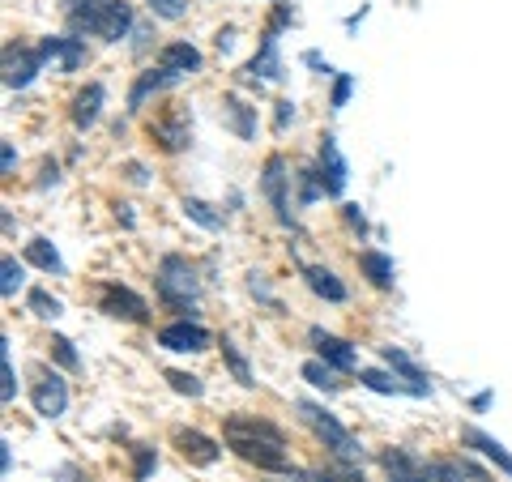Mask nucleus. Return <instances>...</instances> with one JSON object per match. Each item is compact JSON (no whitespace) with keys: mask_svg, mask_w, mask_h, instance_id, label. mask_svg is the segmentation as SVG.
<instances>
[{"mask_svg":"<svg viewBox=\"0 0 512 482\" xmlns=\"http://www.w3.org/2000/svg\"><path fill=\"white\" fill-rule=\"evenodd\" d=\"M222 440H227L231 453H239L244 461H252L256 470H291L286 461V436L282 427H274L269 419H256V414H231L222 423Z\"/></svg>","mask_w":512,"mask_h":482,"instance_id":"nucleus-1","label":"nucleus"},{"mask_svg":"<svg viewBox=\"0 0 512 482\" xmlns=\"http://www.w3.org/2000/svg\"><path fill=\"white\" fill-rule=\"evenodd\" d=\"M64 13H69L73 35H99L107 43H120L133 30V5H124V0H69Z\"/></svg>","mask_w":512,"mask_h":482,"instance_id":"nucleus-2","label":"nucleus"},{"mask_svg":"<svg viewBox=\"0 0 512 482\" xmlns=\"http://www.w3.org/2000/svg\"><path fill=\"white\" fill-rule=\"evenodd\" d=\"M154 291L163 303H171L175 312H184L188 320H197V299H201V278H197V265L180 252H167L154 269Z\"/></svg>","mask_w":512,"mask_h":482,"instance_id":"nucleus-3","label":"nucleus"},{"mask_svg":"<svg viewBox=\"0 0 512 482\" xmlns=\"http://www.w3.org/2000/svg\"><path fill=\"white\" fill-rule=\"evenodd\" d=\"M295 410H299V419L312 427V436L329 448V457L338 461V465H359L363 461V444L350 436V431L333 419V414L320 406V401H295Z\"/></svg>","mask_w":512,"mask_h":482,"instance_id":"nucleus-4","label":"nucleus"},{"mask_svg":"<svg viewBox=\"0 0 512 482\" xmlns=\"http://www.w3.org/2000/svg\"><path fill=\"white\" fill-rule=\"evenodd\" d=\"M43 69H47V60L39 43H5V86L9 90H26Z\"/></svg>","mask_w":512,"mask_h":482,"instance_id":"nucleus-5","label":"nucleus"},{"mask_svg":"<svg viewBox=\"0 0 512 482\" xmlns=\"http://www.w3.org/2000/svg\"><path fill=\"white\" fill-rule=\"evenodd\" d=\"M286 188H291V175H286V158L282 154H269L265 158V171H261V192L274 205V214L282 227H295V214H291V197H286Z\"/></svg>","mask_w":512,"mask_h":482,"instance_id":"nucleus-6","label":"nucleus"},{"mask_svg":"<svg viewBox=\"0 0 512 482\" xmlns=\"http://www.w3.org/2000/svg\"><path fill=\"white\" fill-rule=\"evenodd\" d=\"M380 465H384V474H389L393 482H440L436 478V461H423L419 453H410V448H384Z\"/></svg>","mask_w":512,"mask_h":482,"instance_id":"nucleus-7","label":"nucleus"},{"mask_svg":"<svg viewBox=\"0 0 512 482\" xmlns=\"http://www.w3.org/2000/svg\"><path fill=\"white\" fill-rule=\"evenodd\" d=\"M158 346L163 350H175V355H197V350L210 346V329L201 325V320H171V325L158 329Z\"/></svg>","mask_w":512,"mask_h":482,"instance_id":"nucleus-8","label":"nucleus"},{"mask_svg":"<svg viewBox=\"0 0 512 482\" xmlns=\"http://www.w3.org/2000/svg\"><path fill=\"white\" fill-rule=\"evenodd\" d=\"M316 158H320V184H325V197L338 201L346 192V184H350V167H346V158L338 150V137H333V133L320 137Z\"/></svg>","mask_w":512,"mask_h":482,"instance_id":"nucleus-9","label":"nucleus"},{"mask_svg":"<svg viewBox=\"0 0 512 482\" xmlns=\"http://www.w3.org/2000/svg\"><path fill=\"white\" fill-rule=\"evenodd\" d=\"M99 308L107 316H116V320H133V325H141V320L150 316L146 299H141L137 291H128V286H120V282H103L99 286Z\"/></svg>","mask_w":512,"mask_h":482,"instance_id":"nucleus-10","label":"nucleus"},{"mask_svg":"<svg viewBox=\"0 0 512 482\" xmlns=\"http://www.w3.org/2000/svg\"><path fill=\"white\" fill-rule=\"evenodd\" d=\"M43 47V60L52 64L56 73H77L82 64L90 60V47L77 39V35H52V39H39Z\"/></svg>","mask_w":512,"mask_h":482,"instance_id":"nucleus-11","label":"nucleus"},{"mask_svg":"<svg viewBox=\"0 0 512 482\" xmlns=\"http://www.w3.org/2000/svg\"><path fill=\"white\" fill-rule=\"evenodd\" d=\"M308 342L316 346V355L325 359L333 372H355L359 367V350L346 342V337H338V333H325V329H308Z\"/></svg>","mask_w":512,"mask_h":482,"instance_id":"nucleus-12","label":"nucleus"},{"mask_svg":"<svg viewBox=\"0 0 512 482\" xmlns=\"http://www.w3.org/2000/svg\"><path fill=\"white\" fill-rule=\"evenodd\" d=\"M282 77H286V69H282L278 35H269V30H265L261 47H256V56L248 60V69H244V82H256V86H265V82H282Z\"/></svg>","mask_w":512,"mask_h":482,"instance_id":"nucleus-13","label":"nucleus"},{"mask_svg":"<svg viewBox=\"0 0 512 482\" xmlns=\"http://www.w3.org/2000/svg\"><path fill=\"white\" fill-rule=\"evenodd\" d=\"M150 137H154L167 154H180V150L188 146V137H192V116H188V111H180V107L163 111V116L150 124Z\"/></svg>","mask_w":512,"mask_h":482,"instance_id":"nucleus-14","label":"nucleus"},{"mask_svg":"<svg viewBox=\"0 0 512 482\" xmlns=\"http://www.w3.org/2000/svg\"><path fill=\"white\" fill-rule=\"evenodd\" d=\"M380 359L389 363V372H393V376H397V380H402L406 389H410V397H427V393H431V380H427V372H423V367L406 355L402 346H380Z\"/></svg>","mask_w":512,"mask_h":482,"instance_id":"nucleus-15","label":"nucleus"},{"mask_svg":"<svg viewBox=\"0 0 512 482\" xmlns=\"http://www.w3.org/2000/svg\"><path fill=\"white\" fill-rule=\"evenodd\" d=\"M180 82H184V73L167 69V64H154V69L141 73L137 82H133V90H128V111H141V107H146L150 94H163V90L180 86Z\"/></svg>","mask_w":512,"mask_h":482,"instance_id":"nucleus-16","label":"nucleus"},{"mask_svg":"<svg viewBox=\"0 0 512 482\" xmlns=\"http://www.w3.org/2000/svg\"><path fill=\"white\" fill-rule=\"evenodd\" d=\"M30 401H35V410L43 414V419H60L64 406H69V384H64L56 372H47L35 380V393H30Z\"/></svg>","mask_w":512,"mask_h":482,"instance_id":"nucleus-17","label":"nucleus"},{"mask_svg":"<svg viewBox=\"0 0 512 482\" xmlns=\"http://www.w3.org/2000/svg\"><path fill=\"white\" fill-rule=\"evenodd\" d=\"M175 448H180L184 461H192V465H218V457H222V444L192 427H175Z\"/></svg>","mask_w":512,"mask_h":482,"instance_id":"nucleus-18","label":"nucleus"},{"mask_svg":"<svg viewBox=\"0 0 512 482\" xmlns=\"http://www.w3.org/2000/svg\"><path fill=\"white\" fill-rule=\"evenodd\" d=\"M461 444H466V448H478V453H483L487 461H495V470L512 478V453H508V448L495 440V436H487L483 427H461Z\"/></svg>","mask_w":512,"mask_h":482,"instance_id":"nucleus-19","label":"nucleus"},{"mask_svg":"<svg viewBox=\"0 0 512 482\" xmlns=\"http://www.w3.org/2000/svg\"><path fill=\"white\" fill-rule=\"evenodd\" d=\"M222 120H227V128H231L239 141H252L256 137V107H248L244 99H235V94L222 99Z\"/></svg>","mask_w":512,"mask_h":482,"instance_id":"nucleus-20","label":"nucleus"},{"mask_svg":"<svg viewBox=\"0 0 512 482\" xmlns=\"http://www.w3.org/2000/svg\"><path fill=\"white\" fill-rule=\"evenodd\" d=\"M303 282H308V291L329 299V303H346V286L338 282V273L325 269V265H303Z\"/></svg>","mask_w":512,"mask_h":482,"instance_id":"nucleus-21","label":"nucleus"},{"mask_svg":"<svg viewBox=\"0 0 512 482\" xmlns=\"http://www.w3.org/2000/svg\"><path fill=\"white\" fill-rule=\"evenodd\" d=\"M103 103H107V90L99 86V82H90L86 90H77V99H73V128H90L94 120H99V111H103Z\"/></svg>","mask_w":512,"mask_h":482,"instance_id":"nucleus-22","label":"nucleus"},{"mask_svg":"<svg viewBox=\"0 0 512 482\" xmlns=\"http://www.w3.org/2000/svg\"><path fill=\"white\" fill-rule=\"evenodd\" d=\"M359 269H363L367 282L380 286V291H389V286H393V273H397L393 256H384L380 248H363V252H359Z\"/></svg>","mask_w":512,"mask_h":482,"instance_id":"nucleus-23","label":"nucleus"},{"mask_svg":"<svg viewBox=\"0 0 512 482\" xmlns=\"http://www.w3.org/2000/svg\"><path fill=\"white\" fill-rule=\"evenodd\" d=\"M158 64H167V69H175V73H184V77H192L201 69V52L192 43H184V39H175V43H167L163 52H158Z\"/></svg>","mask_w":512,"mask_h":482,"instance_id":"nucleus-24","label":"nucleus"},{"mask_svg":"<svg viewBox=\"0 0 512 482\" xmlns=\"http://www.w3.org/2000/svg\"><path fill=\"white\" fill-rule=\"evenodd\" d=\"M436 478L440 482H487V470L474 465L470 457H440L436 461Z\"/></svg>","mask_w":512,"mask_h":482,"instance_id":"nucleus-25","label":"nucleus"},{"mask_svg":"<svg viewBox=\"0 0 512 482\" xmlns=\"http://www.w3.org/2000/svg\"><path fill=\"white\" fill-rule=\"evenodd\" d=\"M26 261L35 269H43V273H52V278H60V273H64V261H60V252H56L52 239H30V244H26Z\"/></svg>","mask_w":512,"mask_h":482,"instance_id":"nucleus-26","label":"nucleus"},{"mask_svg":"<svg viewBox=\"0 0 512 482\" xmlns=\"http://www.w3.org/2000/svg\"><path fill=\"white\" fill-rule=\"evenodd\" d=\"M299 376L303 380H308L312 384V389H320V393H342V380H338V372H333V367L325 363V359H308V363H303L299 367Z\"/></svg>","mask_w":512,"mask_h":482,"instance_id":"nucleus-27","label":"nucleus"},{"mask_svg":"<svg viewBox=\"0 0 512 482\" xmlns=\"http://www.w3.org/2000/svg\"><path fill=\"white\" fill-rule=\"evenodd\" d=\"M286 482H363V474H355L350 465H338V470H286Z\"/></svg>","mask_w":512,"mask_h":482,"instance_id":"nucleus-28","label":"nucleus"},{"mask_svg":"<svg viewBox=\"0 0 512 482\" xmlns=\"http://www.w3.org/2000/svg\"><path fill=\"white\" fill-rule=\"evenodd\" d=\"M0 401L13 406L18 401V376H13V355H9V337L0 342Z\"/></svg>","mask_w":512,"mask_h":482,"instance_id":"nucleus-29","label":"nucleus"},{"mask_svg":"<svg viewBox=\"0 0 512 482\" xmlns=\"http://www.w3.org/2000/svg\"><path fill=\"white\" fill-rule=\"evenodd\" d=\"M184 214L197 222V227H205V231H222V227H227V218L214 214V205H205L197 197H184Z\"/></svg>","mask_w":512,"mask_h":482,"instance_id":"nucleus-30","label":"nucleus"},{"mask_svg":"<svg viewBox=\"0 0 512 482\" xmlns=\"http://www.w3.org/2000/svg\"><path fill=\"white\" fill-rule=\"evenodd\" d=\"M359 384L363 389H372V393H384V397H402V393H410L402 380L397 376H389V372H359Z\"/></svg>","mask_w":512,"mask_h":482,"instance_id":"nucleus-31","label":"nucleus"},{"mask_svg":"<svg viewBox=\"0 0 512 482\" xmlns=\"http://www.w3.org/2000/svg\"><path fill=\"white\" fill-rule=\"evenodd\" d=\"M222 359H227V367H231V376L239 380V384H244V389H252V367H248V359L244 355H239V346L231 342V337H222Z\"/></svg>","mask_w":512,"mask_h":482,"instance_id":"nucleus-32","label":"nucleus"},{"mask_svg":"<svg viewBox=\"0 0 512 482\" xmlns=\"http://www.w3.org/2000/svg\"><path fill=\"white\" fill-rule=\"evenodd\" d=\"M18 291H22V265L13 261V256H5V261H0V295L13 299Z\"/></svg>","mask_w":512,"mask_h":482,"instance_id":"nucleus-33","label":"nucleus"},{"mask_svg":"<svg viewBox=\"0 0 512 482\" xmlns=\"http://www.w3.org/2000/svg\"><path fill=\"white\" fill-rule=\"evenodd\" d=\"M299 205H312L316 197H325V184H320V171H312V167H303L299 175Z\"/></svg>","mask_w":512,"mask_h":482,"instance_id":"nucleus-34","label":"nucleus"},{"mask_svg":"<svg viewBox=\"0 0 512 482\" xmlns=\"http://www.w3.org/2000/svg\"><path fill=\"white\" fill-rule=\"evenodd\" d=\"M47 346H52V359L64 367V372H82V359H77V350H73L69 337H52Z\"/></svg>","mask_w":512,"mask_h":482,"instance_id":"nucleus-35","label":"nucleus"},{"mask_svg":"<svg viewBox=\"0 0 512 482\" xmlns=\"http://www.w3.org/2000/svg\"><path fill=\"white\" fill-rule=\"evenodd\" d=\"M30 312L43 316V320H56L60 316V299L47 295V291H30Z\"/></svg>","mask_w":512,"mask_h":482,"instance_id":"nucleus-36","label":"nucleus"},{"mask_svg":"<svg viewBox=\"0 0 512 482\" xmlns=\"http://www.w3.org/2000/svg\"><path fill=\"white\" fill-rule=\"evenodd\" d=\"M167 384L175 393H184V397H205V384L197 376H188V372H167Z\"/></svg>","mask_w":512,"mask_h":482,"instance_id":"nucleus-37","label":"nucleus"},{"mask_svg":"<svg viewBox=\"0 0 512 482\" xmlns=\"http://www.w3.org/2000/svg\"><path fill=\"white\" fill-rule=\"evenodd\" d=\"M350 90H355V77L350 73H338L333 77V94H329V111H342L350 103Z\"/></svg>","mask_w":512,"mask_h":482,"instance_id":"nucleus-38","label":"nucleus"},{"mask_svg":"<svg viewBox=\"0 0 512 482\" xmlns=\"http://www.w3.org/2000/svg\"><path fill=\"white\" fill-rule=\"evenodd\" d=\"M150 9L158 13V18H167V22H180L184 13H188L184 0H150Z\"/></svg>","mask_w":512,"mask_h":482,"instance_id":"nucleus-39","label":"nucleus"},{"mask_svg":"<svg viewBox=\"0 0 512 482\" xmlns=\"http://www.w3.org/2000/svg\"><path fill=\"white\" fill-rule=\"evenodd\" d=\"M133 457H137V482H146L150 478V470H154V465H158V457H154V448H146V444H137L133 448Z\"/></svg>","mask_w":512,"mask_h":482,"instance_id":"nucleus-40","label":"nucleus"},{"mask_svg":"<svg viewBox=\"0 0 512 482\" xmlns=\"http://www.w3.org/2000/svg\"><path fill=\"white\" fill-rule=\"evenodd\" d=\"M342 218H346V227H355L359 235H367V218L359 214V205H342Z\"/></svg>","mask_w":512,"mask_h":482,"instance_id":"nucleus-41","label":"nucleus"},{"mask_svg":"<svg viewBox=\"0 0 512 482\" xmlns=\"http://www.w3.org/2000/svg\"><path fill=\"white\" fill-rule=\"evenodd\" d=\"M291 120H295V103L282 99L278 103V116H274V128H278V133H286V124H291Z\"/></svg>","mask_w":512,"mask_h":482,"instance_id":"nucleus-42","label":"nucleus"},{"mask_svg":"<svg viewBox=\"0 0 512 482\" xmlns=\"http://www.w3.org/2000/svg\"><path fill=\"white\" fill-rule=\"evenodd\" d=\"M303 64H308V69H316V73H325V77H338L329 69V60H320V52H303Z\"/></svg>","mask_w":512,"mask_h":482,"instance_id":"nucleus-43","label":"nucleus"},{"mask_svg":"<svg viewBox=\"0 0 512 482\" xmlns=\"http://www.w3.org/2000/svg\"><path fill=\"white\" fill-rule=\"evenodd\" d=\"M0 465H5V474L13 470V453H9V440H0Z\"/></svg>","mask_w":512,"mask_h":482,"instance_id":"nucleus-44","label":"nucleus"},{"mask_svg":"<svg viewBox=\"0 0 512 482\" xmlns=\"http://www.w3.org/2000/svg\"><path fill=\"white\" fill-rule=\"evenodd\" d=\"M13 163H18V154H13V141H5V175H13Z\"/></svg>","mask_w":512,"mask_h":482,"instance_id":"nucleus-45","label":"nucleus"},{"mask_svg":"<svg viewBox=\"0 0 512 482\" xmlns=\"http://www.w3.org/2000/svg\"><path fill=\"white\" fill-rule=\"evenodd\" d=\"M470 406H474V410H487V406H491V393H478V397L470 401Z\"/></svg>","mask_w":512,"mask_h":482,"instance_id":"nucleus-46","label":"nucleus"}]
</instances>
